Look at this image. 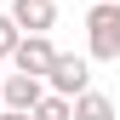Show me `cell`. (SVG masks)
I'll use <instances>...</instances> for the list:
<instances>
[{
    "instance_id": "obj_1",
    "label": "cell",
    "mask_w": 120,
    "mask_h": 120,
    "mask_svg": "<svg viewBox=\"0 0 120 120\" xmlns=\"http://www.w3.org/2000/svg\"><path fill=\"white\" fill-rule=\"evenodd\" d=\"M86 57L92 63H120V0H92V11H86Z\"/></svg>"
},
{
    "instance_id": "obj_2",
    "label": "cell",
    "mask_w": 120,
    "mask_h": 120,
    "mask_svg": "<svg viewBox=\"0 0 120 120\" xmlns=\"http://www.w3.org/2000/svg\"><path fill=\"white\" fill-rule=\"evenodd\" d=\"M46 86H52L57 97H69V103H74L86 86H92V63H86V57H74V52H57V57H52V69H46Z\"/></svg>"
},
{
    "instance_id": "obj_3",
    "label": "cell",
    "mask_w": 120,
    "mask_h": 120,
    "mask_svg": "<svg viewBox=\"0 0 120 120\" xmlns=\"http://www.w3.org/2000/svg\"><path fill=\"white\" fill-rule=\"evenodd\" d=\"M52 57H57V46H52L46 34H23V40H17V52H11V63H17V74H34V80L46 86Z\"/></svg>"
},
{
    "instance_id": "obj_4",
    "label": "cell",
    "mask_w": 120,
    "mask_h": 120,
    "mask_svg": "<svg viewBox=\"0 0 120 120\" xmlns=\"http://www.w3.org/2000/svg\"><path fill=\"white\" fill-rule=\"evenodd\" d=\"M40 97H46V86H40L34 74H6V80H0V109H17V114H29Z\"/></svg>"
},
{
    "instance_id": "obj_5",
    "label": "cell",
    "mask_w": 120,
    "mask_h": 120,
    "mask_svg": "<svg viewBox=\"0 0 120 120\" xmlns=\"http://www.w3.org/2000/svg\"><path fill=\"white\" fill-rule=\"evenodd\" d=\"M11 23L23 29V34H46V29L57 23V6L52 0H11V11H6Z\"/></svg>"
},
{
    "instance_id": "obj_6",
    "label": "cell",
    "mask_w": 120,
    "mask_h": 120,
    "mask_svg": "<svg viewBox=\"0 0 120 120\" xmlns=\"http://www.w3.org/2000/svg\"><path fill=\"white\" fill-rule=\"evenodd\" d=\"M69 109H74V120H114V97H109V92H92V86H86V92L74 97Z\"/></svg>"
},
{
    "instance_id": "obj_7",
    "label": "cell",
    "mask_w": 120,
    "mask_h": 120,
    "mask_svg": "<svg viewBox=\"0 0 120 120\" xmlns=\"http://www.w3.org/2000/svg\"><path fill=\"white\" fill-rule=\"evenodd\" d=\"M29 120H74V109H69V97H57V92H46L29 109Z\"/></svg>"
},
{
    "instance_id": "obj_8",
    "label": "cell",
    "mask_w": 120,
    "mask_h": 120,
    "mask_svg": "<svg viewBox=\"0 0 120 120\" xmlns=\"http://www.w3.org/2000/svg\"><path fill=\"white\" fill-rule=\"evenodd\" d=\"M17 40H23V29L11 23L6 11H0V57H11V52H17Z\"/></svg>"
},
{
    "instance_id": "obj_9",
    "label": "cell",
    "mask_w": 120,
    "mask_h": 120,
    "mask_svg": "<svg viewBox=\"0 0 120 120\" xmlns=\"http://www.w3.org/2000/svg\"><path fill=\"white\" fill-rule=\"evenodd\" d=\"M0 120H29V114H17V109H0Z\"/></svg>"
},
{
    "instance_id": "obj_10",
    "label": "cell",
    "mask_w": 120,
    "mask_h": 120,
    "mask_svg": "<svg viewBox=\"0 0 120 120\" xmlns=\"http://www.w3.org/2000/svg\"><path fill=\"white\" fill-rule=\"evenodd\" d=\"M0 80H6V74H0Z\"/></svg>"
}]
</instances>
